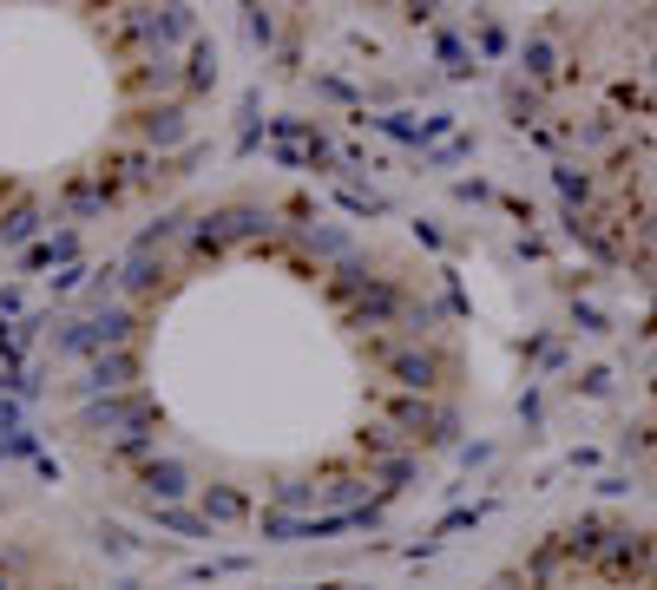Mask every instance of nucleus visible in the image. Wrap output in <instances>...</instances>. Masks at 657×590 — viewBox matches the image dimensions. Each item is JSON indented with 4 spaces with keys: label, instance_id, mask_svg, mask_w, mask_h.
I'll return each instance as SVG.
<instances>
[{
    "label": "nucleus",
    "instance_id": "obj_1",
    "mask_svg": "<svg viewBox=\"0 0 657 590\" xmlns=\"http://www.w3.org/2000/svg\"><path fill=\"white\" fill-rule=\"evenodd\" d=\"M47 434L185 544H336L460 440L467 348L421 243L296 171H224L119 237L40 361Z\"/></svg>",
    "mask_w": 657,
    "mask_h": 590
},
{
    "label": "nucleus",
    "instance_id": "obj_2",
    "mask_svg": "<svg viewBox=\"0 0 657 590\" xmlns=\"http://www.w3.org/2000/svg\"><path fill=\"white\" fill-rule=\"evenodd\" d=\"M224 92L191 8H0V263L106 256L204 184Z\"/></svg>",
    "mask_w": 657,
    "mask_h": 590
}]
</instances>
